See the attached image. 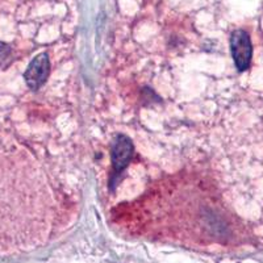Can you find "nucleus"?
Segmentation results:
<instances>
[{
  "label": "nucleus",
  "mask_w": 263,
  "mask_h": 263,
  "mask_svg": "<svg viewBox=\"0 0 263 263\" xmlns=\"http://www.w3.org/2000/svg\"><path fill=\"white\" fill-rule=\"evenodd\" d=\"M50 72V61L46 53L39 54L28 66L24 72V79L30 90H39L45 83Z\"/></svg>",
  "instance_id": "2"
},
{
  "label": "nucleus",
  "mask_w": 263,
  "mask_h": 263,
  "mask_svg": "<svg viewBox=\"0 0 263 263\" xmlns=\"http://www.w3.org/2000/svg\"><path fill=\"white\" fill-rule=\"evenodd\" d=\"M230 49L237 69L239 71L248 70L253 55V45L249 33L243 29L234 30L230 37Z\"/></svg>",
  "instance_id": "1"
},
{
  "label": "nucleus",
  "mask_w": 263,
  "mask_h": 263,
  "mask_svg": "<svg viewBox=\"0 0 263 263\" xmlns=\"http://www.w3.org/2000/svg\"><path fill=\"white\" fill-rule=\"evenodd\" d=\"M133 152H135V147H133V142L130 138L124 135L117 136L111 149L114 175H119L128 167Z\"/></svg>",
  "instance_id": "3"
},
{
  "label": "nucleus",
  "mask_w": 263,
  "mask_h": 263,
  "mask_svg": "<svg viewBox=\"0 0 263 263\" xmlns=\"http://www.w3.org/2000/svg\"><path fill=\"white\" fill-rule=\"evenodd\" d=\"M11 57V48L3 42H0V61H4Z\"/></svg>",
  "instance_id": "4"
}]
</instances>
